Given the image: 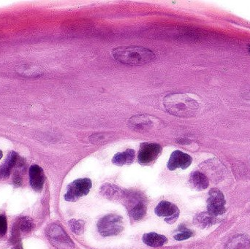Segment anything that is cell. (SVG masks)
Returning <instances> with one entry per match:
<instances>
[{"mask_svg": "<svg viewBox=\"0 0 250 249\" xmlns=\"http://www.w3.org/2000/svg\"><path fill=\"white\" fill-rule=\"evenodd\" d=\"M113 57L126 65H145L155 59V54L148 48L141 46H121L113 50Z\"/></svg>", "mask_w": 250, "mask_h": 249, "instance_id": "obj_2", "label": "cell"}, {"mask_svg": "<svg viewBox=\"0 0 250 249\" xmlns=\"http://www.w3.org/2000/svg\"><path fill=\"white\" fill-rule=\"evenodd\" d=\"M69 226L76 235H82L84 232V222L82 220L72 219L69 222Z\"/></svg>", "mask_w": 250, "mask_h": 249, "instance_id": "obj_21", "label": "cell"}, {"mask_svg": "<svg viewBox=\"0 0 250 249\" xmlns=\"http://www.w3.org/2000/svg\"><path fill=\"white\" fill-rule=\"evenodd\" d=\"M7 218L4 215H0V236H4L7 233Z\"/></svg>", "mask_w": 250, "mask_h": 249, "instance_id": "obj_23", "label": "cell"}, {"mask_svg": "<svg viewBox=\"0 0 250 249\" xmlns=\"http://www.w3.org/2000/svg\"><path fill=\"white\" fill-rule=\"evenodd\" d=\"M192 235H193V232H192V231L188 229H185L184 230H182V232H180V233L175 235L174 238L176 241H182L189 239Z\"/></svg>", "mask_w": 250, "mask_h": 249, "instance_id": "obj_22", "label": "cell"}, {"mask_svg": "<svg viewBox=\"0 0 250 249\" xmlns=\"http://www.w3.org/2000/svg\"><path fill=\"white\" fill-rule=\"evenodd\" d=\"M29 175L31 187L35 191H42L45 181L43 170L38 165H32L29 168Z\"/></svg>", "mask_w": 250, "mask_h": 249, "instance_id": "obj_10", "label": "cell"}, {"mask_svg": "<svg viewBox=\"0 0 250 249\" xmlns=\"http://www.w3.org/2000/svg\"><path fill=\"white\" fill-rule=\"evenodd\" d=\"M207 209L208 213L213 216H221L226 213V200L223 192L218 189L213 188L210 190L207 200Z\"/></svg>", "mask_w": 250, "mask_h": 249, "instance_id": "obj_6", "label": "cell"}, {"mask_svg": "<svg viewBox=\"0 0 250 249\" xmlns=\"http://www.w3.org/2000/svg\"><path fill=\"white\" fill-rule=\"evenodd\" d=\"M47 238L57 249H74V243L64 230L57 224H51L45 230Z\"/></svg>", "mask_w": 250, "mask_h": 249, "instance_id": "obj_3", "label": "cell"}, {"mask_svg": "<svg viewBox=\"0 0 250 249\" xmlns=\"http://www.w3.org/2000/svg\"><path fill=\"white\" fill-rule=\"evenodd\" d=\"M100 234L104 237L115 236L124 229L123 218L117 214H108L100 219L98 224Z\"/></svg>", "mask_w": 250, "mask_h": 249, "instance_id": "obj_4", "label": "cell"}, {"mask_svg": "<svg viewBox=\"0 0 250 249\" xmlns=\"http://www.w3.org/2000/svg\"><path fill=\"white\" fill-rule=\"evenodd\" d=\"M249 238L245 235H237L229 240L226 249H250Z\"/></svg>", "mask_w": 250, "mask_h": 249, "instance_id": "obj_18", "label": "cell"}, {"mask_svg": "<svg viewBox=\"0 0 250 249\" xmlns=\"http://www.w3.org/2000/svg\"><path fill=\"white\" fill-rule=\"evenodd\" d=\"M2 156H3L2 152H1V150H0V159H1V158H2Z\"/></svg>", "mask_w": 250, "mask_h": 249, "instance_id": "obj_24", "label": "cell"}, {"mask_svg": "<svg viewBox=\"0 0 250 249\" xmlns=\"http://www.w3.org/2000/svg\"><path fill=\"white\" fill-rule=\"evenodd\" d=\"M249 51H250V48H249Z\"/></svg>", "mask_w": 250, "mask_h": 249, "instance_id": "obj_25", "label": "cell"}, {"mask_svg": "<svg viewBox=\"0 0 250 249\" xmlns=\"http://www.w3.org/2000/svg\"><path fill=\"white\" fill-rule=\"evenodd\" d=\"M163 105L167 113L179 118H192L200 109L198 102L185 94L167 95L163 99Z\"/></svg>", "mask_w": 250, "mask_h": 249, "instance_id": "obj_1", "label": "cell"}, {"mask_svg": "<svg viewBox=\"0 0 250 249\" xmlns=\"http://www.w3.org/2000/svg\"><path fill=\"white\" fill-rule=\"evenodd\" d=\"M14 226L19 230L21 233H29L34 229V223L32 219L28 217L20 218Z\"/></svg>", "mask_w": 250, "mask_h": 249, "instance_id": "obj_19", "label": "cell"}, {"mask_svg": "<svg viewBox=\"0 0 250 249\" xmlns=\"http://www.w3.org/2000/svg\"><path fill=\"white\" fill-rule=\"evenodd\" d=\"M101 194L108 200L120 201L124 197L125 192L117 186L107 183L101 187Z\"/></svg>", "mask_w": 250, "mask_h": 249, "instance_id": "obj_12", "label": "cell"}, {"mask_svg": "<svg viewBox=\"0 0 250 249\" xmlns=\"http://www.w3.org/2000/svg\"><path fill=\"white\" fill-rule=\"evenodd\" d=\"M167 238L164 235H159V234L155 233V232H150V233H146L143 236V241L146 245L150 247H163L164 244L167 243Z\"/></svg>", "mask_w": 250, "mask_h": 249, "instance_id": "obj_17", "label": "cell"}, {"mask_svg": "<svg viewBox=\"0 0 250 249\" xmlns=\"http://www.w3.org/2000/svg\"><path fill=\"white\" fill-rule=\"evenodd\" d=\"M192 162V157L188 153H184L181 151H175L170 155L167 163V168L170 171H175L177 168L185 170L190 166Z\"/></svg>", "mask_w": 250, "mask_h": 249, "instance_id": "obj_9", "label": "cell"}, {"mask_svg": "<svg viewBox=\"0 0 250 249\" xmlns=\"http://www.w3.org/2000/svg\"><path fill=\"white\" fill-rule=\"evenodd\" d=\"M161 152L162 147L157 143H143L138 152V162L143 165H151L158 158Z\"/></svg>", "mask_w": 250, "mask_h": 249, "instance_id": "obj_7", "label": "cell"}, {"mask_svg": "<svg viewBox=\"0 0 250 249\" xmlns=\"http://www.w3.org/2000/svg\"><path fill=\"white\" fill-rule=\"evenodd\" d=\"M189 182L191 187L198 191L205 190L209 185V181L207 175L199 171H195L191 174Z\"/></svg>", "mask_w": 250, "mask_h": 249, "instance_id": "obj_14", "label": "cell"}, {"mask_svg": "<svg viewBox=\"0 0 250 249\" xmlns=\"http://www.w3.org/2000/svg\"><path fill=\"white\" fill-rule=\"evenodd\" d=\"M20 157L16 152H11L7 155V159L0 166V180L10 177L13 168L20 162Z\"/></svg>", "mask_w": 250, "mask_h": 249, "instance_id": "obj_11", "label": "cell"}, {"mask_svg": "<svg viewBox=\"0 0 250 249\" xmlns=\"http://www.w3.org/2000/svg\"><path fill=\"white\" fill-rule=\"evenodd\" d=\"M92 187V181L89 178L76 180L67 186L64 199L68 202L77 201L81 197L87 195Z\"/></svg>", "mask_w": 250, "mask_h": 249, "instance_id": "obj_5", "label": "cell"}, {"mask_svg": "<svg viewBox=\"0 0 250 249\" xmlns=\"http://www.w3.org/2000/svg\"><path fill=\"white\" fill-rule=\"evenodd\" d=\"M151 117L146 115H135L129 119V125L136 131H145L152 127Z\"/></svg>", "mask_w": 250, "mask_h": 249, "instance_id": "obj_13", "label": "cell"}, {"mask_svg": "<svg viewBox=\"0 0 250 249\" xmlns=\"http://www.w3.org/2000/svg\"><path fill=\"white\" fill-rule=\"evenodd\" d=\"M217 223V216H213L208 212H202L198 213L194 218V224L198 228H210L212 225Z\"/></svg>", "mask_w": 250, "mask_h": 249, "instance_id": "obj_15", "label": "cell"}, {"mask_svg": "<svg viewBox=\"0 0 250 249\" xmlns=\"http://www.w3.org/2000/svg\"><path fill=\"white\" fill-rule=\"evenodd\" d=\"M146 206L142 202H139L135 204L129 211L130 217L135 221L142 219L146 216Z\"/></svg>", "mask_w": 250, "mask_h": 249, "instance_id": "obj_20", "label": "cell"}, {"mask_svg": "<svg viewBox=\"0 0 250 249\" xmlns=\"http://www.w3.org/2000/svg\"><path fill=\"white\" fill-rule=\"evenodd\" d=\"M135 156V152L133 149H126L125 152H120L114 155L112 162L117 166L129 165L133 162Z\"/></svg>", "mask_w": 250, "mask_h": 249, "instance_id": "obj_16", "label": "cell"}, {"mask_svg": "<svg viewBox=\"0 0 250 249\" xmlns=\"http://www.w3.org/2000/svg\"><path fill=\"white\" fill-rule=\"evenodd\" d=\"M154 212L160 217H166L165 221L170 225L176 222L180 213L179 208L168 201L160 202L156 207Z\"/></svg>", "mask_w": 250, "mask_h": 249, "instance_id": "obj_8", "label": "cell"}]
</instances>
